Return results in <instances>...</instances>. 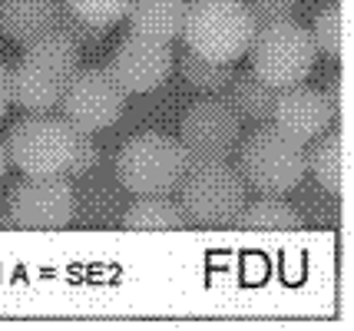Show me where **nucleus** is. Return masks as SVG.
Here are the masks:
<instances>
[{
    "label": "nucleus",
    "instance_id": "obj_1",
    "mask_svg": "<svg viewBox=\"0 0 354 331\" xmlns=\"http://www.w3.org/2000/svg\"><path fill=\"white\" fill-rule=\"evenodd\" d=\"M80 66H83V47H77L63 30L37 37L10 66L14 103L27 113H53L60 106L63 86Z\"/></svg>",
    "mask_w": 354,
    "mask_h": 331
},
{
    "label": "nucleus",
    "instance_id": "obj_2",
    "mask_svg": "<svg viewBox=\"0 0 354 331\" xmlns=\"http://www.w3.org/2000/svg\"><path fill=\"white\" fill-rule=\"evenodd\" d=\"M239 176L245 189L259 196H285L301 186L308 176V149L305 142L285 136L278 126L262 123L239 140Z\"/></svg>",
    "mask_w": 354,
    "mask_h": 331
},
{
    "label": "nucleus",
    "instance_id": "obj_3",
    "mask_svg": "<svg viewBox=\"0 0 354 331\" xmlns=\"http://www.w3.org/2000/svg\"><path fill=\"white\" fill-rule=\"evenodd\" d=\"M255 37V20L242 0H192L185 3L183 40L192 53L218 64H235Z\"/></svg>",
    "mask_w": 354,
    "mask_h": 331
},
{
    "label": "nucleus",
    "instance_id": "obj_4",
    "mask_svg": "<svg viewBox=\"0 0 354 331\" xmlns=\"http://www.w3.org/2000/svg\"><path fill=\"white\" fill-rule=\"evenodd\" d=\"M245 182L229 159L189 162L179 182V209L196 225H232L245 205Z\"/></svg>",
    "mask_w": 354,
    "mask_h": 331
},
{
    "label": "nucleus",
    "instance_id": "obj_5",
    "mask_svg": "<svg viewBox=\"0 0 354 331\" xmlns=\"http://www.w3.org/2000/svg\"><path fill=\"white\" fill-rule=\"evenodd\" d=\"M189 166L183 142L166 133H139L116 156V179L133 196H169Z\"/></svg>",
    "mask_w": 354,
    "mask_h": 331
},
{
    "label": "nucleus",
    "instance_id": "obj_6",
    "mask_svg": "<svg viewBox=\"0 0 354 331\" xmlns=\"http://www.w3.org/2000/svg\"><path fill=\"white\" fill-rule=\"evenodd\" d=\"M248 53H252V73L262 77L275 90L305 83L315 73V60H318L311 30H305L295 20L255 27Z\"/></svg>",
    "mask_w": 354,
    "mask_h": 331
},
{
    "label": "nucleus",
    "instance_id": "obj_7",
    "mask_svg": "<svg viewBox=\"0 0 354 331\" xmlns=\"http://www.w3.org/2000/svg\"><path fill=\"white\" fill-rule=\"evenodd\" d=\"M7 156L24 176H63L70 162L73 126L53 113L24 116L7 136Z\"/></svg>",
    "mask_w": 354,
    "mask_h": 331
},
{
    "label": "nucleus",
    "instance_id": "obj_8",
    "mask_svg": "<svg viewBox=\"0 0 354 331\" xmlns=\"http://www.w3.org/2000/svg\"><path fill=\"white\" fill-rule=\"evenodd\" d=\"M126 90L106 66H80L63 86L60 110L63 120L80 133H103L113 123H120L126 110Z\"/></svg>",
    "mask_w": 354,
    "mask_h": 331
},
{
    "label": "nucleus",
    "instance_id": "obj_9",
    "mask_svg": "<svg viewBox=\"0 0 354 331\" xmlns=\"http://www.w3.org/2000/svg\"><path fill=\"white\" fill-rule=\"evenodd\" d=\"M7 216L14 229L57 232L77 216V192L66 176H27L7 196Z\"/></svg>",
    "mask_w": 354,
    "mask_h": 331
},
{
    "label": "nucleus",
    "instance_id": "obj_10",
    "mask_svg": "<svg viewBox=\"0 0 354 331\" xmlns=\"http://www.w3.org/2000/svg\"><path fill=\"white\" fill-rule=\"evenodd\" d=\"M242 140V120L235 116L225 100H199L179 123V142H183L189 162L199 159H229Z\"/></svg>",
    "mask_w": 354,
    "mask_h": 331
},
{
    "label": "nucleus",
    "instance_id": "obj_11",
    "mask_svg": "<svg viewBox=\"0 0 354 331\" xmlns=\"http://www.w3.org/2000/svg\"><path fill=\"white\" fill-rule=\"evenodd\" d=\"M172 66H176V57H172L169 44L126 33V40L116 47L106 70L126 93H153L156 86L169 79Z\"/></svg>",
    "mask_w": 354,
    "mask_h": 331
},
{
    "label": "nucleus",
    "instance_id": "obj_12",
    "mask_svg": "<svg viewBox=\"0 0 354 331\" xmlns=\"http://www.w3.org/2000/svg\"><path fill=\"white\" fill-rule=\"evenodd\" d=\"M335 123V113L328 106L324 90H315L308 83H295L278 90L275 110H272V126H278L285 136L298 142H315L322 133H328Z\"/></svg>",
    "mask_w": 354,
    "mask_h": 331
},
{
    "label": "nucleus",
    "instance_id": "obj_13",
    "mask_svg": "<svg viewBox=\"0 0 354 331\" xmlns=\"http://www.w3.org/2000/svg\"><path fill=\"white\" fill-rule=\"evenodd\" d=\"M308 173L318 179V186L331 196H344L351 186V140L344 129L322 133L308 153Z\"/></svg>",
    "mask_w": 354,
    "mask_h": 331
},
{
    "label": "nucleus",
    "instance_id": "obj_14",
    "mask_svg": "<svg viewBox=\"0 0 354 331\" xmlns=\"http://www.w3.org/2000/svg\"><path fill=\"white\" fill-rule=\"evenodd\" d=\"M60 0H0V33L20 47L57 30Z\"/></svg>",
    "mask_w": 354,
    "mask_h": 331
},
{
    "label": "nucleus",
    "instance_id": "obj_15",
    "mask_svg": "<svg viewBox=\"0 0 354 331\" xmlns=\"http://www.w3.org/2000/svg\"><path fill=\"white\" fill-rule=\"evenodd\" d=\"M123 20H129V33L136 37L176 44L183 37L185 0H129Z\"/></svg>",
    "mask_w": 354,
    "mask_h": 331
},
{
    "label": "nucleus",
    "instance_id": "obj_16",
    "mask_svg": "<svg viewBox=\"0 0 354 331\" xmlns=\"http://www.w3.org/2000/svg\"><path fill=\"white\" fill-rule=\"evenodd\" d=\"M275 96H278L275 86H268V83H265L262 77H255L252 70L232 77V83L225 86V103L235 110V116H239L242 123H255V126L272 123Z\"/></svg>",
    "mask_w": 354,
    "mask_h": 331
},
{
    "label": "nucleus",
    "instance_id": "obj_17",
    "mask_svg": "<svg viewBox=\"0 0 354 331\" xmlns=\"http://www.w3.org/2000/svg\"><path fill=\"white\" fill-rule=\"evenodd\" d=\"M123 225L133 232H179L189 219L169 196H139L123 212Z\"/></svg>",
    "mask_w": 354,
    "mask_h": 331
},
{
    "label": "nucleus",
    "instance_id": "obj_18",
    "mask_svg": "<svg viewBox=\"0 0 354 331\" xmlns=\"http://www.w3.org/2000/svg\"><path fill=\"white\" fill-rule=\"evenodd\" d=\"M242 232H298L301 219L288 202H281V196H262L259 202L242 205L239 219L232 222Z\"/></svg>",
    "mask_w": 354,
    "mask_h": 331
},
{
    "label": "nucleus",
    "instance_id": "obj_19",
    "mask_svg": "<svg viewBox=\"0 0 354 331\" xmlns=\"http://www.w3.org/2000/svg\"><path fill=\"white\" fill-rule=\"evenodd\" d=\"M311 40L315 50L331 57V60H348V44H351V17L344 3H328L318 10L315 27H311Z\"/></svg>",
    "mask_w": 354,
    "mask_h": 331
},
{
    "label": "nucleus",
    "instance_id": "obj_20",
    "mask_svg": "<svg viewBox=\"0 0 354 331\" xmlns=\"http://www.w3.org/2000/svg\"><path fill=\"white\" fill-rule=\"evenodd\" d=\"M179 70H183V79L192 86V90H199V93H225V86L232 83L235 77V70L232 64H218V60H205L199 53H192V50H185L183 60H179Z\"/></svg>",
    "mask_w": 354,
    "mask_h": 331
},
{
    "label": "nucleus",
    "instance_id": "obj_21",
    "mask_svg": "<svg viewBox=\"0 0 354 331\" xmlns=\"http://www.w3.org/2000/svg\"><path fill=\"white\" fill-rule=\"evenodd\" d=\"M70 7V14H77L80 20H86L93 27L109 30L113 23H120L129 10V0H63Z\"/></svg>",
    "mask_w": 354,
    "mask_h": 331
},
{
    "label": "nucleus",
    "instance_id": "obj_22",
    "mask_svg": "<svg viewBox=\"0 0 354 331\" xmlns=\"http://www.w3.org/2000/svg\"><path fill=\"white\" fill-rule=\"evenodd\" d=\"M100 166V146L93 140V133H80L73 129V146H70V162H66V173L70 179H83Z\"/></svg>",
    "mask_w": 354,
    "mask_h": 331
},
{
    "label": "nucleus",
    "instance_id": "obj_23",
    "mask_svg": "<svg viewBox=\"0 0 354 331\" xmlns=\"http://www.w3.org/2000/svg\"><path fill=\"white\" fill-rule=\"evenodd\" d=\"M57 30H63L77 47H93V44H100L106 30L103 27H93L86 20H80L77 14H70V7L60 0V7H57Z\"/></svg>",
    "mask_w": 354,
    "mask_h": 331
},
{
    "label": "nucleus",
    "instance_id": "obj_24",
    "mask_svg": "<svg viewBox=\"0 0 354 331\" xmlns=\"http://www.w3.org/2000/svg\"><path fill=\"white\" fill-rule=\"evenodd\" d=\"M301 0H242V7L248 10V17L255 20V27L265 23H278V20H292L298 14Z\"/></svg>",
    "mask_w": 354,
    "mask_h": 331
},
{
    "label": "nucleus",
    "instance_id": "obj_25",
    "mask_svg": "<svg viewBox=\"0 0 354 331\" xmlns=\"http://www.w3.org/2000/svg\"><path fill=\"white\" fill-rule=\"evenodd\" d=\"M348 93V79L338 77L328 90H324V96H328V106H331V113H335V123L338 120H348V100H341V96Z\"/></svg>",
    "mask_w": 354,
    "mask_h": 331
},
{
    "label": "nucleus",
    "instance_id": "obj_26",
    "mask_svg": "<svg viewBox=\"0 0 354 331\" xmlns=\"http://www.w3.org/2000/svg\"><path fill=\"white\" fill-rule=\"evenodd\" d=\"M10 103H14V93H10V66L0 64V116L10 110Z\"/></svg>",
    "mask_w": 354,
    "mask_h": 331
},
{
    "label": "nucleus",
    "instance_id": "obj_27",
    "mask_svg": "<svg viewBox=\"0 0 354 331\" xmlns=\"http://www.w3.org/2000/svg\"><path fill=\"white\" fill-rule=\"evenodd\" d=\"M7 169H10V156H7V142L0 140V179L7 176Z\"/></svg>",
    "mask_w": 354,
    "mask_h": 331
},
{
    "label": "nucleus",
    "instance_id": "obj_28",
    "mask_svg": "<svg viewBox=\"0 0 354 331\" xmlns=\"http://www.w3.org/2000/svg\"><path fill=\"white\" fill-rule=\"evenodd\" d=\"M3 229H14V222H10V216H0V232Z\"/></svg>",
    "mask_w": 354,
    "mask_h": 331
}]
</instances>
